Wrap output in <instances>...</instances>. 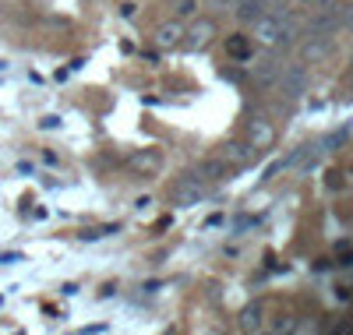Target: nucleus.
I'll use <instances>...</instances> for the list:
<instances>
[{"instance_id":"nucleus-13","label":"nucleus","mask_w":353,"mask_h":335,"mask_svg":"<svg viewBox=\"0 0 353 335\" xmlns=\"http://www.w3.org/2000/svg\"><path fill=\"white\" fill-rule=\"evenodd\" d=\"M261 303H251V307H244V314H241V328L244 332H261L265 328V321H261Z\"/></svg>"},{"instance_id":"nucleus-18","label":"nucleus","mask_w":353,"mask_h":335,"mask_svg":"<svg viewBox=\"0 0 353 335\" xmlns=\"http://www.w3.org/2000/svg\"><path fill=\"white\" fill-rule=\"evenodd\" d=\"M194 11V0H181V4H176V14H191Z\"/></svg>"},{"instance_id":"nucleus-6","label":"nucleus","mask_w":353,"mask_h":335,"mask_svg":"<svg viewBox=\"0 0 353 335\" xmlns=\"http://www.w3.org/2000/svg\"><path fill=\"white\" fill-rule=\"evenodd\" d=\"M128 166H131V173H138V176H156L159 170H163V156L156 148H141V152H134V156L128 159Z\"/></svg>"},{"instance_id":"nucleus-7","label":"nucleus","mask_w":353,"mask_h":335,"mask_svg":"<svg viewBox=\"0 0 353 335\" xmlns=\"http://www.w3.org/2000/svg\"><path fill=\"white\" fill-rule=\"evenodd\" d=\"M339 28V8L336 11H311L307 21V36H321V39H332V32Z\"/></svg>"},{"instance_id":"nucleus-10","label":"nucleus","mask_w":353,"mask_h":335,"mask_svg":"<svg viewBox=\"0 0 353 335\" xmlns=\"http://www.w3.org/2000/svg\"><path fill=\"white\" fill-rule=\"evenodd\" d=\"M156 43H159L163 50H173V46H181V43H184V25H181V21H166V25H159V32H156Z\"/></svg>"},{"instance_id":"nucleus-8","label":"nucleus","mask_w":353,"mask_h":335,"mask_svg":"<svg viewBox=\"0 0 353 335\" xmlns=\"http://www.w3.org/2000/svg\"><path fill=\"white\" fill-rule=\"evenodd\" d=\"M251 78H254L258 88H272L276 78H279V64L272 57H258V60H251Z\"/></svg>"},{"instance_id":"nucleus-5","label":"nucleus","mask_w":353,"mask_h":335,"mask_svg":"<svg viewBox=\"0 0 353 335\" xmlns=\"http://www.w3.org/2000/svg\"><path fill=\"white\" fill-rule=\"evenodd\" d=\"M254 43H261V46H276V39H279V28H283V18L279 14H258L254 21Z\"/></svg>"},{"instance_id":"nucleus-11","label":"nucleus","mask_w":353,"mask_h":335,"mask_svg":"<svg viewBox=\"0 0 353 335\" xmlns=\"http://www.w3.org/2000/svg\"><path fill=\"white\" fill-rule=\"evenodd\" d=\"M301 57L307 60V64H318V60H325L329 57V39H321V36H307L304 46H301Z\"/></svg>"},{"instance_id":"nucleus-4","label":"nucleus","mask_w":353,"mask_h":335,"mask_svg":"<svg viewBox=\"0 0 353 335\" xmlns=\"http://www.w3.org/2000/svg\"><path fill=\"white\" fill-rule=\"evenodd\" d=\"M272 141H276V128H272L261 113H254V116L248 120V145L258 152V148H269Z\"/></svg>"},{"instance_id":"nucleus-14","label":"nucleus","mask_w":353,"mask_h":335,"mask_svg":"<svg viewBox=\"0 0 353 335\" xmlns=\"http://www.w3.org/2000/svg\"><path fill=\"white\" fill-rule=\"evenodd\" d=\"M258 14H265V0H237V18L241 21H254Z\"/></svg>"},{"instance_id":"nucleus-1","label":"nucleus","mask_w":353,"mask_h":335,"mask_svg":"<svg viewBox=\"0 0 353 335\" xmlns=\"http://www.w3.org/2000/svg\"><path fill=\"white\" fill-rule=\"evenodd\" d=\"M216 36H219V28H216L212 18H194V21L184 28V46H188V50H209V46L216 43Z\"/></svg>"},{"instance_id":"nucleus-3","label":"nucleus","mask_w":353,"mask_h":335,"mask_svg":"<svg viewBox=\"0 0 353 335\" xmlns=\"http://www.w3.org/2000/svg\"><path fill=\"white\" fill-rule=\"evenodd\" d=\"M170 198H173V205L191 208V205H198V201L205 198V184H201L198 176H184V180H176V184H173Z\"/></svg>"},{"instance_id":"nucleus-12","label":"nucleus","mask_w":353,"mask_h":335,"mask_svg":"<svg viewBox=\"0 0 353 335\" xmlns=\"http://www.w3.org/2000/svg\"><path fill=\"white\" fill-rule=\"evenodd\" d=\"M251 156H254V148L244 145V141H230V145L223 148V159H226L230 166H244V163H251Z\"/></svg>"},{"instance_id":"nucleus-2","label":"nucleus","mask_w":353,"mask_h":335,"mask_svg":"<svg viewBox=\"0 0 353 335\" xmlns=\"http://www.w3.org/2000/svg\"><path fill=\"white\" fill-rule=\"evenodd\" d=\"M276 85L283 88L290 99L304 96V88H307V71H304V64H286V68L279 64V78H276Z\"/></svg>"},{"instance_id":"nucleus-16","label":"nucleus","mask_w":353,"mask_h":335,"mask_svg":"<svg viewBox=\"0 0 353 335\" xmlns=\"http://www.w3.org/2000/svg\"><path fill=\"white\" fill-rule=\"evenodd\" d=\"M304 8L307 11H336L339 0H304Z\"/></svg>"},{"instance_id":"nucleus-9","label":"nucleus","mask_w":353,"mask_h":335,"mask_svg":"<svg viewBox=\"0 0 353 335\" xmlns=\"http://www.w3.org/2000/svg\"><path fill=\"white\" fill-rule=\"evenodd\" d=\"M230 170H233V166L219 156V159H205V163L194 170V176L201 180V184H219V180H226V176H230Z\"/></svg>"},{"instance_id":"nucleus-17","label":"nucleus","mask_w":353,"mask_h":335,"mask_svg":"<svg viewBox=\"0 0 353 335\" xmlns=\"http://www.w3.org/2000/svg\"><path fill=\"white\" fill-rule=\"evenodd\" d=\"M339 25H343V28H353V8H346V11L339 14Z\"/></svg>"},{"instance_id":"nucleus-15","label":"nucleus","mask_w":353,"mask_h":335,"mask_svg":"<svg viewBox=\"0 0 353 335\" xmlns=\"http://www.w3.org/2000/svg\"><path fill=\"white\" fill-rule=\"evenodd\" d=\"M226 50H230L233 57H248V53H251V46H248V39H244V36H233V39L226 43Z\"/></svg>"}]
</instances>
